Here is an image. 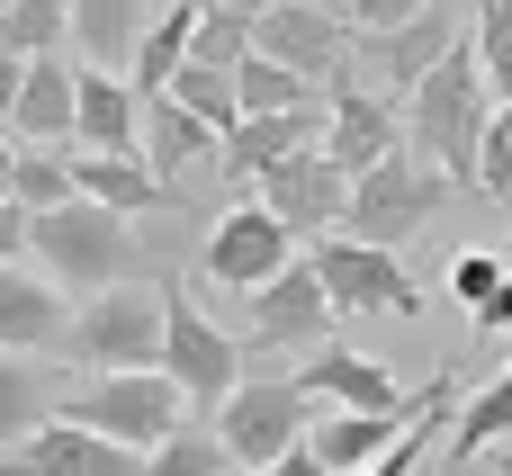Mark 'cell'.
Returning <instances> with one entry per match:
<instances>
[{"instance_id": "1", "label": "cell", "mask_w": 512, "mask_h": 476, "mask_svg": "<svg viewBox=\"0 0 512 476\" xmlns=\"http://www.w3.org/2000/svg\"><path fill=\"white\" fill-rule=\"evenodd\" d=\"M486 117H495V99H486V72H477L468 27H459V45H450V54L405 90V153H423L441 180H477Z\"/></svg>"}, {"instance_id": "2", "label": "cell", "mask_w": 512, "mask_h": 476, "mask_svg": "<svg viewBox=\"0 0 512 476\" xmlns=\"http://www.w3.org/2000/svg\"><path fill=\"white\" fill-rule=\"evenodd\" d=\"M54 423L99 432V441H117V450H135V459H153V450L180 432V387H171L162 369L81 378V387H63V396H54Z\"/></svg>"}, {"instance_id": "3", "label": "cell", "mask_w": 512, "mask_h": 476, "mask_svg": "<svg viewBox=\"0 0 512 476\" xmlns=\"http://www.w3.org/2000/svg\"><path fill=\"white\" fill-rule=\"evenodd\" d=\"M27 270H45L63 297H99L126 279V216L72 198V207H45L27 216Z\"/></svg>"}, {"instance_id": "4", "label": "cell", "mask_w": 512, "mask_h": 476, "mask_svg": "<svg viewBox=\"0 0 512 476\" xmlns=\"http://www.w3.org/2000/svg\"><path fill=\"white\" fill-rule=\"evenodd\" d=\"M63 360H81L90 378H126V369H162V288L153 279H117L99 297L72 306V342Z\"/></svg>"}, {"instance_id": "5", "label": "cell", "mask_w": 512, "mask_h": 476, "mask_svg": "<svg viewBox=\"0 0 512 476\" xmlns=\"http://www.w3.org/2000/svg\"><path fill=\"white\" fill-rule=\"evenodd\" d=\"M441 207H450V180H441L423 153H387L378 171H360V180H351L342 234H351V243H369V252H405Z\"/></svg>"}, {"instance_id": "6", "label": "cell", "mask_w": 512, "mask_h": 476, "mask_svg": "<svg viewBox=\"0 0 512 476\" xmlns=\"http://www.w3.org/2000/svg\"><path fill=\"white\" fill-rule=\"evenodd\" d=\"M162 378L180 387V405H207V414L243 387V342L216 333L180 279H162Z\"/></svg>"}, {"instance_id": "7", "label": "cell", "mask_w": 512, "mask_h": 476, "mask_svg": "<svg viewBox=\"0 0 512 476\" xmlns=\"http://www.w3.org/2000/svg\"><path fill=\"white\" fill-rule=\"evenodd\" d=\"M207 432H216V450H225L234 468L270 476L297 441H306V432H315V405H306L288 378H243V387L216 405V423H207Z\"/></svg>"}, {"instance_id": "8", "label": "cell", "mask_w": 512, "mask_h": 476, "mask_svg": "<svg viewBox=\"0 0 512 476\" xmlns=\"http://www.w3.org/2000/svg\"><path fill=\"white\" fill-rule=\"evenodd\" d=\"M351 18L342 9H297V0H261V18H252V54H270V63H288L297 81H315L324 99L333 90H351Z\"/></svg>"}, {"instance_id": "9", "label": "cell", "mask_w": 512, "mask_h": 476, "mask_svg": "<svg viewBox=\"0 0 512 476\" xmlns=\"http://www.w3.org/2000/svg\"><path fill=\"white\" fill-rule=\"evenodd\" d=\"M306 261H315V279H324V297H333L342 324H360V315H423V288L405 279L396 252H369L351 234H324V243H306Z\"/></svg>"}, {"instance_id": "10", "label": "cell", "mask_w": 512, "mask_h": 476, "mask_svg": "<svg viewBox=\"0 0 512 476\" xmlns=\"http://www.w3.org/2000/svg\"><path fill=\"white\" fill-rule=\"evenodd\" d=\"M306 405H333V414H396V423H414L423 405H432V387H396V369H378L369 351H351L342 333L324 342V351H306V369L288 378Z\"/></svg>"}, {"instance_id": "11", "label": "cell", "mask_w": 512, "mask_h": 476, "mask_svg": "<svg viewBox=\"0 0 512 476\" xmlns=\"http://www.w3.org/2000/svg\"><path fill=\"white\" fill-rule=\"evenodd\" d=\"M333 297H324V279H315V261L297 252L270 288H252V315H243V360L252 351H324L333 342Z\"/></svg>"}, {"instance_id": "12", "label": "cell", "mask_w": 512, "mask_h": 476, "mask_svg": "<svg viewBox=\"0 0 512 476\" xmlns=\"http://www.w3.org/2000/svg\"><path fill=\"white\" fill-rule=\"evenodd\" d=\"M297 261V243H288V225L261 207V198H234L216 225H207V252H198V279H216V288H270L279 270Z\"/></svg>"}, {"instance_id": "13", "label": "cell", "mask_w": 512, "mask_h": 476, "mask_svg": "<svg viewBox=\"0 0 512 476\" xmlns=\"http://www.w3.org/2000/svg\"><path fill=\"white\" fill-rule=\"evenodd\" d=\"M252 198L288 225V243H324V234L342 225V207H351V180L333 171V153H324V144H306V153H288L279 171H261V180H252Z\"/></svg>"}, {"instance_id": "14", "label": "cell", "mask_w": 512, "mask_h": 476, "mask_svg": "<svg viewBox=\"0 0 512 476\" xmlns=\"http://www.w3.org/2000/svg\"><path fill=\"white\" fill-rule=\"evenodd\" d=\"M324 153H333V171L342 180H360V171H378L387 153H405V99H387V90H333L324 99Z\"/></svg>"}, {"instance_id": "15", "label": "cell", "mask_w": 512, "mask_h": 476, "mask_svg": "<svg viewBox=\"0 0 512 476\" xmlns=\"http://www.w3.org/2000/svg\"><path fill=\"white\" fill-rule=\"evenodd\" d=\"M72 99H81V54H72V45H45V54H27V81H18L9 144L72 153Z\"/></svg>"}, {"instance_id": "16", "label": "cell", "mask_w": 512, "mask_h": 476, "mask_svg": "<svg viewBox=\"0 0 512 476\" xmlns=\"http://www.w3.org/2000/svg\"><path fill=\"white\" fill-rule=\"evenodd\" d=\"M72 342V297L45 279V270H0V351L36 360V351H63Z\"/></svg>"}, {"instance_id": "17", "label": "cell", "mask_w": 512, "mask_h": 476, "mask_svg": "<svg viewBox=\"0 0 512 476\" xmlns=\"http://www.w3.org/2000/svg\"><path fill=\"white\" fill-rule=\"evenodd\" d=\"M0 476H144L135 450H117V441H99V432H72V423H45L27 450H9Z\"/></svg>"}, {"instance_id": "18", "label": "cell", "mask_w": 512, "mask_h": 476, "mask_svg": "<svg viewBox=\"0 0 512 476\" xmlns=\"http://www.w3.org/2000/svg\"><path fill=\"white\" fill-rule=\"evenodd\" d=\"M135 135H144V99L126 90V72H90V63H81L72 153H135Z\"/></svg>"}, {"instance_id": "19", "label": "cell", "mask_w": 512, "mask_h": 476, "mask_svg": "<svg viewBox=\"0 0 512 476\" xmlns=\"http://www.w3.org/2000/svg\"><path fill=\"white\" fill-rule=\"evenodd\" d=\"M306 144H324V108H297V117H243L225 144H216V162L252 189L261 171H279L288 153H306Z\"/></svg>"}, {"instance_id": "20", "label": "cell", "mask_w": 512, "mask_h": 476, "mask_svg": "<svg viewBox=\"0 0 512 476\" xmlns=\"http://www.w3.org/2000/svg\"><path fill=\"white\" fill-rule=\"evenodd\" d=\"M63 9H72V54L90 72H126L135 36L153 27V0H63Z\"/></svg>"}, {"instance_id": "21", "label": "cell", "mask_w": 512, "mask_h": 476, "mask_svg": "<svg viewBox=\"0 0 512 476\" xmlns=\"http://www.w3.org/2000/svg\"><path fill=\"white\" fill-rule=\"evenodd\" d=\"M135 144H144V171L171 189V180H189V162H207L225 135H216V126H198L180 99H144V135H135Z\"/></svg>"}, {"instance_id": "22", "label": "cell", "mask_w": 512, "mask_h": 476, "mask_svg": "<svg viewBox=\"0 0 512 476\" xmlns=\"http://www.w3.org/2000/svg\"><path fill=\"white\" fill-rule=\"evenodd\" d=\"M405 432H414V423H396V414H315L306 450H315V459H324L333 476H360L369 459H387Z\"/></svg>"}, {"instance_id": "23", "label": "cell", "mask_w": 512, "mask_h": 476, "mask_svg": "<svg viewBox=\"0 0 512 476\" xmlns=\"http://www.w3.org/2000/svg\"><path fill=\"white\" fill-rule=\"evenodd\" d=\"M189 27H198V0L153 9V27L135 36V63H126V90H135V99H162V90L180 81V63H189Z\"/></svg>"}, {"instance_id": "24", "label": "cell", "mask_w": 512, "mask_h": 476, "mask_svg": "<svg viewBox=\"0 0 512 476\" xmlns=\"http://www.w3.org/2000/svg\"><path fill=\"white\" fill-rule=\"evenodd\" d=\"M72 189L108 216H135V207H171V189L135 162V153H72Z\"/></svg>"}, {"instance_id": "25", "label": "cell", "mask_w": 512, "mask_h": 476, "mask_svg": "<svg viewBox=\"0 0 512 476\" xmlns=\"http://www.w3.org/2000/svg\"><path fill=\"white\" fill-rule=\"evenodd\" d=\"M504 432H512V351H504V369H495L477 396H459V423H450V459H441V468H468V459L504 450Z\"/></svg>"}, {"instance_id": "26", "label": "cell", "mask_w": 512, "mask_h": 476, "mask_svg": "<svg viewBox=\"0 0 512 476\" xmlns=\"http://www.w3.org/2000/svg\"><path fill=\"white\" fill-rule=\"evenodd\" d=\"M252 18H261V0H198L189 63H198V72H243V54H252Z\"/></svg>"}, {"instance_id": "27", "label": "cell", "mask_w": 512, "mask_h": 476, "mask_svg": "<svg viewBox=\"0 0 512 476\" xmlns=\"http://www.w3.org/2000/svg\"><path fill=\"white\" fill-rule=\"evenodd\" d=\"M450 45H459V27H450L441 9H423L414 27L378 36V72H387V99H405V90H414V81H423V72H432V63H441Z\"/></svg>"}, {"instance_id": "28", "label": "cell", "mask_w": 512, "mask_h": 476, "mask_svg": "<svg viewBox=\"0 0 512 476\" xmlns=\"http://www.w3.org/2000/svg\"><path fill=\"white\" fill-rule=\"evenodd\" d=\"M459 396H468V378H459V369H432V405L414 414V432H405V441H396L387 459H369L360 476H414L423 459H432V441H441V432L459 423Z\"/></svg>"}, {"instance_id": "29", "label": "cell", "mask_w": 512, "mask_h": 476, "mask_svg": "<svg viewBox=\"0 0 512 476\" xmlns=\"http://www.w3.org/2000/svg\"><path fill=\"white\" fill-rule=\"evenodd\" d=\"M45 423H54V396H45L36 360L0 351V459H9V450H27V441H36Z\"/></svg>"}, {"instance_id": "30", "label": "cell", "mask_w": 512, "mask_h": 476, "mask_svg": "<svg viewBox=\"0 0 512 476\" xmlns=\"http://www.w3.org/2000/svg\"><path fill=\"white\" fill-rule=\"evenodd\" d=\"M234 108H243V117H297V108H324V90L297 81L288 63H270V54H243V72H234Z\"/></svg>"}, {"instance_id": "31", "label": "cell", "mask_w": 512, "mask_h": 476, "mask_svg": "<svg viewBox=\"0 0 512 476\" xmlns=\"http://www.w3.org/2000/svg\"><path fill=\"white\" fill-rule=\"evenodd\" d=\"M45 45H72V9L63 0H0V54H45Z\"/></svg>"}, {"instance_id": "32", "label": "cell", "mask_w": 512, "mask_h": 476, "mask_svg": "<svg viewBox=\"0 0 512 476\" xmlns=\"http://www.w3.org/2000/svg\"><path fill=\"white\" fill-rule=\"evenodd\" d=\"M468 45H477V72H486V99H512V0H477L468 9Z\"/></svg>"}, {"instance_id": "33", "label": "cell", "mask_w": 512, "mask_h": 476, "mask_svg": "<svg viewBox=\"0 0 512 476\" xmlns=\"http://www.w3.org/2000/svg\"><path fill=\"white\" fill-rule=\"evenodd\" d=\"M9 198H18L27 216H45V207H72V198H81V189H72V153H36V144H18Z\"/></svg>"}, {"instance_id": "34", "label": "cell", "mask_w": 512, "mask_h": 476, "mask_svg": "<svg viewBox=\"0 0 512 476\" xmlns=\"http://www.w3.org/2000/svg\"><path fill=\"white\" fill-rule=\"evenodd\" d=\"M162 99H180V108H189L198 126H216V135L243 126V108H234V72H198V63H180V81H171Z\"/></svg>"}, {"instance_id": "35", "label": "cell", "mask_w": 512, "mask_h": 476, "mask_svg": "<svg viewBox=\"0 0 512 476\" xmlns=\"http://www.w3.org/2000/svg\"><path fill=\"white\" fill-rule=\"evenodd\" d=\"M144 476H234V459L216 450V432H189V423H180V432L144 459Z\"/></svg>"}, {"instance_id": "36", "label": "cell", "mask_w": 512, "mask_h": 476, "mask_svg": "<svg viewBox=\"0 0 512 476\" xmlns=\"http://www.w3.org/2000/svg\"><path fill=\"white\" fill-rule=\"evenodd\" d=\"M477 198H495L512 216V99L486 117V144H477Z\"/></svg>"}, {"instance_id": "37", "label": "cell", "mask_w": 512, "mask_h": 476, "mask_svg": "<svg viewBox=\"0 0 512 476\" xmlns=\"http://www.w3.org/2000/svg\"><path fill=\"white\" fill-rule=\"evenodd\" d=\"M504 279H512V261H504V252H486V243H468V252L450 261V297H459L468 315H477V306H486Z\"/></svg>"}, {"instance_id": "38", "label": "cell", "mask_w": 512, "mask_h": 476, "mask_svg": "<svg viewBox=\"0 0 512 476\" xmlns=\"http://www.w3.org/2000/svg\"><path fill=\"white\" fill-rule=\"evenodd\" d=\"M423 9H432V0H342V18H351L369 45H378V36H396V27H414Z\"/></svg>"}, {"instance_id": "39", "label": "cell", "mask_w": 512, "mask_h": 476, "mask_svg": "<svg viewBox=\"0 0 512 476\" xmlns=\"http://www.w3.org/2000/svg\"><path fill=\"white\" fill-rule=\"evenodd\" d=\"M18 261H27V207L0 198V270H18Z\"/></svg>"}, {"instance_id": "40", "label": "cell", "mask_w": 512, "mask_h": 476, "mask_svg": "<svg viewBox=\"0 0 512 476\" xmlns=\"http://www.w3.org/2000/svg\"><path fill=\"white\" fill-rule=\"evenodd\" d=\"M18 81H27V63L0 54V135H9V117H18Z\"/></svg>"}, {"instance_id": "41", "label": "cell", "mask_w": 512, "mask_h": 476, "mask_svg": "<svg viewBox=\"0 0 512 476\" xmlns=\"http://www.w3.org/2000/svg\"><path fill=\"white\" fill-rule=\"evenodd\" d=\"M477 333H512V279L486 297V306H477Z\"/></svg>"}, {"instance_id": "42", "label": "cell", "mask_w": 512, "mask_h": 476, "mask_svg": "<svg viewBox=\"0 0 512 476\" xmlns=\"http://www.w3.org/2000/svg\"><path fill=\"white\" fill-rule=\"evenodd\" d=\"M270 476H333V468H324V459H315V450L297 441V450H288V459H279V468H270Z\"/></svg>"}, {"instance_id": "43", "label": "cell", "mask_w": 512, "mask_h": 476, "mask_svg": "<svg viewBox=\"0 0 512 476\" xmlns=\"http://www.w3.org/2000/svg\"><path fill=\"white\" fill-rule=\"evenodd\" d=\"M9 171H18V144L0 135V198H9Z\"/></svg>"}, {"instance_id": "44", "label": "cell", "mask_w": 512, "mask_h": 476, "mask_svg": "<svg viewBox=\"0 0 512 476\" xmlns=\"http://www.w3.org/2000/svg\"><path fill=\"white\" fill-rule=\"evenodd\" d=\"M297 9H342V0H297Z\"/></svg>"}, {"instance_id": "45", "label": "cell", "mask_w": 512, "mask_h": 476, "mask_svg": "<svg viewBox=\"0 0 512 476\" xmlns=\"http://www.w3.org/2000/svg\"><path fill=\"white\" fill-rule=\"evenodd\" d=\"M441 476H459V468H441Z\"/></svg>"}, {"instance_id": "46", "label": "cell", "mask_w": 512, "mask_h": 476, "mask_svg": "<svg viewBox=\"0 0 512 476\" xmlns=\"http://www.w3.org/2000/svg\"><path fill=\"white\" fill-rule=\"evenodd\" d=\"M504 476H512V459H504Z\"/></svg>"}, {"instance_id": "47", "label": "cell", "mask_w": 512, "mask_h": 476, "mask_svg": "<svg viewBox=\"0 0 512 476\" xmlns=\"http://www.w3.org/2000/svg\"><path fill=\"white\" fill-rule=\"evenodd\" d=\"M504 261H512V252H504Z\"/></svg>"}]
</instances>
